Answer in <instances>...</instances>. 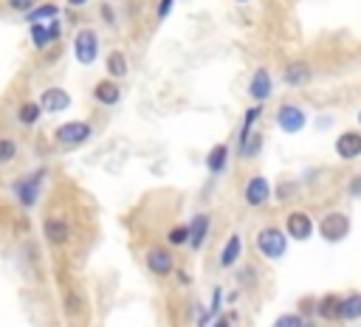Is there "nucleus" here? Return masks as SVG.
I'll list each match as a JSON object with an SVG mask.
<instances>
[{
    "instance_id": "1",
    "label": "nucleus",
    "mask_w": 361,
    "mask_h": 327,
    "mask_svg": "<svg viewBox=\"0 0 361 327\" xmlns=\"http://www.w3.org/2000/svg\"><path fill=\"white\" fill-rule=\"evenodd\" d=\"M254 249L265 262H280V260H285V254L291 249V237L285 234L282 226H262L254 234Z\"/></svg>"
},
{
    "instance_id": "2",
    "label": "nucleus",
    "mask_w": 361,
    "mask_h": 327,
    "mask_svg": "<svg viewBox=\"0 0 361 327\" xmlns=\"http://www.w3.org/2000/svg\"><path fill=\"white\" fill-rule=\"evenodd\" d=\"M45 167H37V169H28L25 175H20V178H14L12 181V195H14V200L20 203V209H34L37 206V200H40V195H43V187H45Z\"/></svg>"
},
{
    "instance_id": "3",
    "label": "nucleus",
    "mask_w": 361,
    "mask_h": 327,
    "mask_svg": "<svg viewBox=\"0 0 361 327\" xmlns=\"http://www.w3.org/2000/svg\"><path fill=\"white\" fill-rule=\"evenodd\" d=\"M51 138L56 147H65V150H76V147H85L87 141H94V125L85 122V118H71V122H63L51 130Z\"/></svg>"
},
{
    "instance_id": "4",
    "label": "nucleus",
    "mask_w": 361,
    "mask_h": 327,
    "mask_svg": "<svg viewBox=\"0 0 361 327\" xmlns=\"http://www.w3.org/2000/svg\"><path fill=\"white\" fill-rule=\"evenodd\" d=\"M350 231H353V220H350L347 212H339V209L327 212L316 223V234L322 237L324 243H342V240H347V237H350Z\"/></svg>"
},
{
    "instance_id": "5",
    "label": "nucleus",
    "mask_w": 361,
    "mask_h": 327,
    "mask_svg": "<svg viewBox=\"0 0 361 327\" xmlns=\"http://www.w3.org/2000/svg\"><path fill=\"white\" fill-rule=\"evenodd\" d=\"M274 122L277 127L285 133V136H299L308 125H311V116L302 105H296V102H282L274 113Z\"/></svg>"
},
{
    "instance_id": "6",
    "label": "nucleus",
    "mask_w": 361,
    "mask_h": 327,
    "mask_svg": "<svg viewBox=\"0 0 361 327\" xmlns=\"http://www.w3.org/2000/svg\"><path fill=\"white\" fill-rule=\"evenodd\" d=\"M280 79H282L285 87H293V91H299V87H308V85L316 79V71H313V65H311V59L293 56V59H288V63L282 65Z\"/></svg>"
},
{
    "instance_id": "7",
    "label": "nucleus",
    "mask_w": 361,
    "mask_h": 327,
    "mask_svg": "<svg viewBox=\"0 0 361 327\" xmlns=\"http://www.w3.org/2000/svg\"><path fill=\"white\" fill-rule=\"evenodd\" d=\"M271 198H274V184L268 181L265 175H251L246 178L243 184V203L249 206V209H265V206L271 203Z\"/></svg>"
},
{
    "instance_id": "8",
    "label": "nucleus",
    "mask_w": 361,
    "mask_h": 327,
    "mask_svg": "<svg viewBox=\"0 0 361 327\" xmlns=\"http://www.w3.org/2000/svg\"><path fill=\"white\" fill-rule=\"evenodd\" d=\"M71 51H74V59L79 65H94L96 59H99V51H102V45H99V34L94 32V28H79V32L74 34V45H71Z\"/></svg>"
},
{
    "instance_id": "9",
    "label": "nucleus",
    "mask_w": 361,
    "mask_h": 327,
    "mask_svg": "<svg viewBox=\"0 0 361 327\" xmlns=\"http://www.w3.org/2000/svg\"><path fill=\"white\" fill-rule=\"evenodd\" d=\"M144 265H147V271L153 274V277H158V279L172 277L175 268H178V265H175V254H172L169 246H149L144 251Z\"/></svg>"
},
{
    "instance_id": "10",
    "label": "nucleus",
    "mask_w": 361,
    "mask_h": 327,
    "mask_svg": "<svg viewBox=\"0 0 361 327\" xmlns=\"http://www.w3.org/2000/svg\"><path fill=\"white\" fill-rule=\"evenodd\" d=\"M282 229H285V234L291 237V240H296V243H308L311 237L316 234V220H313L311 212H305V209H293V212L285 215Z\"/></svg>"
},
{
    "instance_id": "11",
    "label": "nucleus",
    "mask_w": 361,
    "mask_h": 327,
    "mask_svg": "<svg viewBox=\"0 0 361 327\" xmlns=\"http://www.w3.org/2000/svg\"><path fill=\"white\" fill-rule=\"evenodd\" d=\"M43 237H45V243L51 249H65L71 243V237H74V229L68 223V218L63 215H48L43 220Z\"/></svg>"
},
{
    "instance_id": "12",
    "label": "nucleus",
    "mask_w": 361,
    "mask_h": 327,
    "mask_svg": "<svg viewBox=\"0 0 361 327\" xmlns=\"http://www.w3.org/2000/svg\"><path fill=\"white\" fill-rule=\"evenodd\" d=\"M246 94H249L251 105H265L271 96H274V74H271L265 65H260V68L251 74V79H249Z\"/></svg>"
},
{
    "instance_id": "13",
    "label": "nucleus",
    "mask_w": 361,
    "mask_h": 327,
    "mask_svg": "<svg viewBox=\"0 0 361 327\" xmlns=\"http://www.w3.org/2000/svg\"><path fill=\"white\" fill-rule=\"evenodd\" d=\"M333 153L339 161H358L361 158V130H342L333 141Z\"/></svg>"
},
{
    "instance_id": "14",
    "label": "nucleus",
    "mask_w": 361,
    "mask_h": 327,
    "mask_svg": "<svg viewBox=\"0 0 361 327\" xmlns=\"http://www.w3.org/2000/svg\"><path fill=\"white\" fill-rule=\"evenodd\" d=\"M243 251H246V240H243V234H240V231H231V234L226 237V243H223L220 254H218V265H220L223 271L237 268L240 260H243Z\"/></svg>"
},
{
    "instance_id": "15",
    "label": "nucleus",
    "mask_w": 361,
    "mask_h": 327,
    "mask_svg": "<svg viewBox=\"0 0 361 327\" xmlns=\"http://www.w3.org/2000/svg\"><path fill=\"white\" fill-rule=\"evenodd\" d=\"M37 102H40V105H43V110H45V113H51V116H56V113H65V110H71V105H74L71 94L65 91V87H59V85L45 87V91L37 96Z\"/></svg>"
},
{
    "instance_id": "16",
    "label": "nucleus",
    "mask_w": 361,
    "mask_h": 327,
    "mask_svg": "<svg viewBox=\"0 0 361 327\" xmlns=\"http://www.w3.org/2000/svg\"><path fill=\"white\" fill-rule=\"evenodd\" d=\"M90 96H94V102H96V105H102V107H116L118 102H122L125 91H122V82H118V79L105 76V79H99V82L94 85V91H90Z\"/></svg>"
},
{
    "instance_id": "17",
    "label": "nucleus",
    "mask_w": 361,
    "mask_h": 327,
    "mask_svg": "<svg viewBox=\"0 0 361 327\" xmlns=\"http://www.w3.org/2000/svg\"><path fill=\"white\" fill-rule=\"evenodd\" d=\"M209 234H212V218L206 212H195L192 220H189V249L200 251L209 240Z\"/></svg>"
},
{
    "instance_id": "18",
    "label": "nucleus",
    "mask_w": 361,
    "mask_h": 327,
    "mask_svg": "<svg viewBox=\"0 0 361 327\" xmlns=\"http://www.w3.org/2000/svg\"><path fill=\"white\" fill-rule=\"evenodd\" d=\"M203 164H206V172L209 175H223L226 169H229V164H231V147L229 144H215V147H209V153H206V158H203Z\"/></svg>"
},
{
    "instance_id": "19",
    "label": "nucleus",
    "mask_w": 361,
    "mask_h": 327,
    "mask_svg": "<svg viewBox=\"0 0 361 327\" xmlns=\"http://www.w3.org/2000/svg\"><path fill=\"white\" fill-rule=\"evenodd\" d=\"M43 116H45V110H43V105L34 102V99L20 102L17 110H14V118H17L20 127H37V125L43 122Z\"/></svg>"
},
{
    "instance_id": "20",
    "label": "nucleus",
    "mask_w": 361,
    "mask_h": 327,
    "mask_svg": "<svg viewBox=\"0 0 361 327\" xmlns=\"http://www.w3.org/2000/svg\"><path fill=\"white\" fill-rule=\"evenodd\" d=\"M105 71H107L110 79H118V82L127 79V74H130V59H127V54L118 51V48L107 51V56H105Z\"/></svg>"
},
{
    "instance_id": "21",
    "label": "nucleus",
    "mask_w": 361,
    "mask_h": 327,
    "mask_svg": "<svg viewBox=\"0 0 361 327\" xmlns=\"http://www.w3.org/2000/svg\"><path fill=\"white\" fill-rule=\"evenodd\" d=\"M322 321H339L342 313V293H324L316 299V310H313Z\"/></svg>"
},
{
    "instance_id": "22",
    "label": "nucleus",
    "mask_w": 361,
    "mask_h": 327,
    "mask_svg": "<svg viewBox=\"0 0 361 327\" xmlns=\"http://www.w3.org/2000/svg\"><path fill=\"white\" fill-rule=\"evenodd\" d=\"M262 147H265V136H262L260 130H254L246 141H240V144H237V158H243V161H254V158H260Z\"/></svg>"
},
{
    "instance_id": "23",
    "label": "nucleus",
    "mask_w": 361,
    "mask_h": 327,
    "mask_svg": "<svg viewBox=\"0 0 361 327\" xmlns=\"http://www.w3.org/2000/svg\"><path fill=\"white\" fill-rule=\"evenodd\" d=\"M361 319V291H350L342 296L339 321H358Z\"/></svg>"
},
{
    "instance_id": "24",
    "label": "nucleus",
    "mask_w": 361,
    "mask_h": 327,
    "mask_svg": "<svg viewBox=\"0 0 361 327\" xmlns=\"http://www.w3.org/2000/svg\"><path fill=\"white\" fill-rule=\"evenodd\" d=\"M262 113H265V107H262V105H251V107L243 113V122H240V133H237V144H240V141H246V138L254 133V127L260 125Z\"/></svg>"
},
{
    "instance_id": "25",
    "label": "nucleus",
    "mask_w": 361,
    "mask_h": 327,
    "mask_svg": "<svg viewBox=\"0 0 361 327\" xmlns=\"http://www.w3.org/2000/svg\"><path fill=\"white\" fill-rule=\"evenodd\" d=\"M59 14H63V9H59L56 3H51V0H48V3H37L32 12L23 14V17H25L28 23H48V20L59 17Z\"/></svg>"
},
{
    "instance_id": "26",
    "label": "nucleus",
    "mask_w": 361,
    "mask_h": 327,
    "mask_svg": "<svg viewBox=\"0 0 361 327\" xmlns=\"http://www.w3.org/2000/svg\"><path fill=\"white\" fill-rule=\"evenodd\" d=\"M167 246L169 249H180L189 246V223H175L167 229Z\"/></svg>"
},
{
    "instance_id": "27",
    "label": "nucleus",
    "mask_w": 361,
    "mask_h": 327,
    "mask_svg": "<svg viewBox=\"0 0 361 327\" xmlns=\"http://www.w3.org/2000/svg\"><path fill=\"white\" fill-rule=\"evenodd\" d=\"M28 40H32V45L37 51H45L51 45V32H48V23H32V28H28Z\"/></svg>"
},
{
    "instance_id": "28",
    "label": "nucleus",
    "mask_w": 361,
    "mask_h": 327,
    "mask_svg": "<svg viewBox=\"0 0 361 327\" xmlns=\"http://www.w3.org/2000/svg\"><path fill=\"white\" fill-rule=\"evenodd\" d=\"M20 156V141L14 136H0V164H12Z\"/></svg>"
},
{
    "instance_id": "29",
    "label": "nucleus",
    "mask_w": 361,
    "mask_h": 327,
    "mask_svg": "<svg viewBox=\"0 0 361 327\" xmlns=\"http://www.w3.org/2000/svg\"><path fill=\"white\" fill-rule=\"evenodd\" d=\"M237 282H240V288L251 291L257 285V268L254 265H237Z\"/></svg>"
},
{
    "instance_id": "30",
    "label": "nucleus",
    "mask_w": 361,
    "mask_h": 327,
    "mask_svg": "<svg viewBox=\"0 0 361 327\" xmlns=\"http://www.w3.org/2000/svg\"><path fill=\"white\" fill-rule=\"evenodd\" d=\"M274 327H305V316L299 310L296 313H282V316H277Z\"/></svg>"
},
{
    "instance_id": "31",
    "label": "nucleus",
    "mask_w": 361,
    "mask_h": 327,
    "mask_svg": "<svg viewBox=\"0 0 361 327\" xmlns=\"http://www.w3.org/2000/svg\"><path fill=\"white\" fill-rule=\"evenodd\" d=\"M37 3H40V0H6V9L17 12V14H28Z\"/></svg>"
},
{
    "instance_id": "32",
    "label": "nucleus",
    "mask_w": 361,
    "mask_h": 327,
    "mask_svg": "<svg viewBox=\"0 0 361 327\" xmlns=\"http://www.w3.org/2000/svg\"><path fill=\"white\" fill-rule=\"evenodd\" d=\"M220 308H223V288L215 285V291H212V302H209V316L218 319V316H220Z\"/></svg>"
},
{
    "instance_id": "33",
    "label": "nucleus",
    "mask_w": 361,
    "mask_h": 327,
    "mask_svg": "<svg viewBox=\"0 0 361 327\" xmlns=\"http://www.w3.org/2000/svg\"><path fill=\"white\" fill-rule=\"evenodd\" d=\"M344 192H347V198H353V200H361V172L350 175V181H347Z\"/></svg>"
},
{
    "instance_id": "34",
    "label": "nucleus",
    "mask_w": 361,
    "mask_h": 327,
    "mask_svg": "<svg viewBox=\"0 0 361 327\" xmlns=\"http://www.w3.org/2000/svg\"><path fill=\"white\" fill-rule=\"evenodd\" d=\"M99 17H102V23H105L107 28H116V23H118L116 9H113L110 3H102V6H99Z\"/></svg>"
},
{
    "instance_id": "35",
    "label": "nucleus",
    "mask_w": 361,
    "mask_h": 327,
    "mask_svg": "<svg viewBox=\"0 0 361 327\" xmlns=\"http://www.w3.org/2000/svg\"><path fill=\"white\" fill-rule=\"evenodd\" d=\"M296 195V184H291V181H285V184H280V187H274V198L282 203V200H291Z\"/></svg>"
},
{
    "instance_id": "36",
    "label": "nucleus",
    "mask_w": 361,
    "mask_h": 327,
    "mask_svg": "<svg viewBox=\"0 0 361 327\" xmlns=\"http://www.w3.org/2000/svg\"><path fill=\"white\" fill-rule=\"evenodd\" d=\"M172 9H175V0H158V6H156V17H158V23H164V20L172 14Z\"/></svg>"
},
{
    "instance_id": "37",
    "label": "nucleus",
    "mask_w": 361,
    "mask_h": 327,
    "mask_svg": "<svg viewBox=\"0 0 361 327\" xmlns=\"http://www.w3.org/2000/svg\"><path fill=\"white\" fill-rule=\"evenodd\" d=\"M48 32H51V43H59V40H63V34H65V28H63V20H59V17L48 20Z\"/></svg>"
},
{
    "instance_id": "38",
    "label": "nucleus",
    "mask_w": 361,
    "mask_h": 327,
    "mask_svg": "<svg viewBox=\"0 0 361 327\" xmlns=\"http://www.w3.org/2000/svg\"><path fill=\"white\" fill-rule=\"evenodd\" d=\"M175 279H178V285H184V288H189L192 285V274L189 271H184V268H175V274H172Z\"/></svg>"
},
{
    "instance_id": "39",
    "label": "nucleus",
    "mask_w": 361,
    "mask_h": 327,
    "mask_svg": "<svg viewBox=\"0 0 361 327\" xmlns=\"http://www.w3.org/2000/svg\"><path fill=\"white\" fill-rule=\"evenodd\" d=\"M231 319H234V313H229V316H218L212 327H231Z\"/></svg>"
},
{
    "instance_id": "40",
    "label": "nucleus",
    "mask_w": 361,
    "mask_h": 327,
    "mask_svg": "<svg viewBox=\"0 0 361 327\" xmlns=\"http://www.w3.org/2000/svg\"><path fill=\"white\" fill-rule=\"evenodd\" d=\"M68 6L71 9H82V6H87V0H68Z\"/></svg>"
},
{
    "instance_id": "41",
    "label": "nucleus",
    "mask_w": 361,
    "mask_h": 327,
    "mask_svg": "<svg viewBox=\"0 0 361 327\" xmlns=\"http://www.w3.org/2000/svg\"><path fill=\"white\" fill-rule=\"evenodd\" d=\"M355 122H358V130H361V107H358V113H355Z\"/></svg>"
},
{
    "instance_id": "42",
    "label": "nucleus",
    "mask_w": 361,
    "mask_h": 327,
    "mask_svg": "<svg viewBox=\"0 0 361 327\" xmlns=\"http://www.w3.org/2000/svg\"><path fill=\"white\" fill-rule=\"evenodd\" d=\"M237 3H251V0H237Z\"/></svg>"
},
{
    "instance_id": "43",
    "label": "nucleus",
    "mask_w": 361,
    "mask_h": 327,
    "mask_svg": "<svg viewBox=\"0 0 361 327\" xmlns=\"http://www.w3.org/2000/svg\"><path fill=\"white\" fill-rule=\"evenodd\" d=\"M305 327H313V324H311V321H305Z\"/></svg>"
}]
</instances>
